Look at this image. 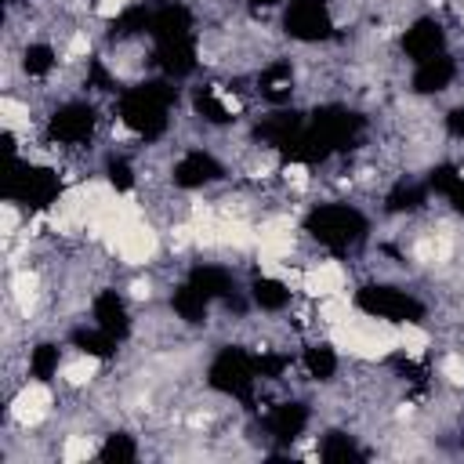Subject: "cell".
<instances>
[{
	"label": "cell",
	"instance_id": "cell-1",
	"mask_svg": "<svg viewBox=\"0 0 464 464\" xmlns=\"http://www.w3.org/2000/svg\"><path fill=\"white\" fill-rule=\"evenodd\" d=\"M261 4H276V0H261Z\"/></svg>",
	"mask_w": 464,
	"mask_h": 464
}]
</instances>
